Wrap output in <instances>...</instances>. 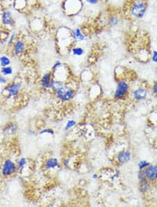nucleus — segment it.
Returning a JSON list of instances; mask_svg holds the SVG:
<instances>
[{
	"label": "nucleus",
	"mask_w": 157,
	"mask_h": 207,
	"mask_svg": "<svg viewBox=\"0 0 157 207\" xmlns=\"http://www.w3.org/2000/svg\"><path fill=\"white\" fill-rule=\"evenodd\" d=\"M147 9V0H127L124 12L131 20H138L144 17Z\"/></svg>",
	"instance_id": "nucleus-1"
},
{
	"label": "nucleus",
	"mask_w": 157,
	"mask_h": 207,
	"mask_svg": "<svg viewBox=\"0 0 157 207\" xmlns=\"http://www.w3.org/2000/svg\"><path fill=\"white\" fill-rule=\"evenodd\" d=\"M57 97L62 101H69L71 100L74 96V89L72 87L64 84L56 92Z\"/></svg>",
	"instance_id": "nucleus-2"
},
{
	"label": "nucleus",
	"mask_w": 157,
	"mask_h": 207,
	"mask_svg": "<svg viewBox=\"0 0 157 207\" xmlns=\"http://www.w3.org/2000/svg\"><path fill=\"white\" fill-rule=\"evenodd\" d=\"M17 170V165L15 164V163L11 160L7 159L5 160L2 166L1 174L5 177L11 176L15 173Z\"/></svg>",
	"instance_id": "nucleus-3"
},
{
	"label": "nucleus",
	"mask_w": 157,
	"mask_h": 207,
	"mask_svg": "<svg viewBox=\"0 0 157 207\" xmlns=\"http://www.w3.org/2000/svg\"><path fill=\"white\" fill-rule=\"evenodd\" d=\"M22 88V84L20 82H15L10 83L6 87H4V91L7 93V96L9 98L15 97L18 96L20 93Z\"/></svg>",
	"instance_id": "nucleus-4"
},
{
	"label": "nucleus",
	"mask_w": 157,
	"mask_h": 207,
	"mask_svg": "<svg viewBox=\"0 0 157 207\" xmlns=\"http://www.w3.org/2000/svg\"><path fill=\"white\" fill-rule=\"evenodd\" d=\"M129 84L124 80L120 81L117 84V89L115 92V97L117 99H121L126 96L128 92Z\"/></svg>",
	"instance_id": "nucleus-5"
},
{
	"label": "nucleus",
	"mask_w": 157,
	"mask_h": 207,
	"mask_svg": "<svg viewBox=\"0 0 157 207\" xmlns=\"http://www.w3.org/2000/svg\"><path fill=\"white\" fill-rule=\"evenodd\" d=\"M1 20L2 24L6 27H13L15 23L12 13L9 10L4 11H3V13H2Z\"/></svg>",
	"instance_id": "nucleus-6"
},
{
	"label": "nucleus",
	"mask_w": 157,
	"mask_h": 207,
	"mask_svg": "<svg viewBox=\"0 0 157 207\" xmlns=\"http://www.w3.org/2000/svg\"><path fill=\"white\" fill-rule=\"evenodd\" d=\"M13 45V53L16 56L21 55L26 49L25 43L21 39H16Z\"/></svg>",
	"instance_id": "nucleus-7"
},
{
	"label": "nucleus",
	"mask_w": 157,
	"mask_h": 207,
	"mask_svg": "<svg viewBox=\"0 0 157 207\" xmlns=\"http://www.w3.org/2000/svg\"><path fill=\"white\" fill-rule=\"evenodd\" d=\"M145 179L150 181H155L157 179V165H150L144 171Z\"/></svg>",
	"instance_id": "nucleus-8"
},
{
	"label": "nucleus",
	"mask_w": 157,
	"mask_h": 207,
	"mask_svg": "<svg viewBox=\"0 0 157 207\" xmlns=\"http://www.w3.org/2000/svg\"><path fill=\"white\" fill-rule=\"evenodd\" d=\"M53 73L48 72L45 73L43 77L40 79V86L43 89H50V83L53 80Z\"/></svg>",
	"instance_id": "nucleus-9"
},
{
	"label": "nucleus",
	"mask_w": 157,
	"mask_h": 207,
	"mask_svg": "<svg viewBox=\"0 0 157 207\" xmlns=\"http://www.w3.org/2000/svg\"><path fill=\"white\" fill-rule=\"evenodd\" d=\"M71 39L75 42L83 41L85 39V35L80 28H75L71 32Z\"/></svg>",
	"instance_id": "nucleus-10"
},
{
	"label": "nucleus",
	"mask_w": 157,
	"mask_h": 207,
	"mask_svg": "<svg viewBox=\"0 0 157 207\" xmlns=\"http://www.w3.org/2000/svg\"><path fill=\"white\" fill-rule=\"evenodd\" d=\"M18 130V127L16 125L13 123V122H10L8 124H6L4 128V133L7 135H15Z\"/></svg>",
	"instance_id": "nucleus-11"
},
{
	"label": "nucleus",
	"mask_w": 157,
	"mask_h": 207,
	"mask_svg": "<svg viewBox=\"0 0 157 207\" xmlns=\"http://www.w3.org/2000/svg\"><path fill=\"white\" fill-rule=\"evenodd\" d=\"M45 167L47 170H53L57 167H59V163L55 158H50L48 159L45 163Z\"/></svg>",
	"instance_id": "nucleus-12"
},
{
	"label": "nucleus",
	"mask_w": 157,
	"mask_h": 207,
	"mask_svg": "<svg viewBox=\"0 0 157 207\" xmlns=\"http://www.w3.org/2000/svg\"><path fill=\"white\" fill-rule=\"evenodd\" d=\"M131 158V154L128 151H121L117 155V159L121 163H125Z\"/></svg>",
	"instance_id": "nucleus-13"
},
{
	"label": "nucleus",
	"mask_w": 157,
	"mask_h": 207,
	"mask_svg": "<svg viewBox=\"0 0 157 207\" xmlns=\"http://www.w3.org/2000/svg\"><path fill=\"white\" fill-rule=\"evenodd\" d=\"M147 91L142 88L138 89L134 92V96L135 98V99H136L138 100L145 99V98L147 97Z\"/></svg>",
	"instance_id": "nucleus-14"
},
{
	"label": "nucleus",
	"mask_w": 157,
	"mask_h": 207,
	"mask_svg": "<svg viewBox=\"0 0 157 207\" xmlns=\"http://www.w3.org/2000/svg\"><path fill=\"white\" fill-rule=\"evenodd\" d=\"M64 85V82L62 81L58 80H55V79H53L52 82L50 83V89H52L54 91H57L59 89H60L62 87H63Z\"/></svg>",
	"instance_id": "nucleus-15"
},
{
	"label": "nucleus",
	"mask_w": 157,
	"mask_h": 207,
	"mask_svg": "<svg viewBox=\"0 0 157 207\" xmlns=\"http://www.w3.org/2000/svg\"><path fill=\"white\" fill-rule=\"evenodd\" d=\"M120 22V18H119L117 15H112L108 18L107 20L108 26L109 27H113L117 25Z\"/></svg>",
	"instance_id": "nucleus-16"
},
{
	"label": "nucleus",
	"mask_w": 157,
	"mask_h": 207,
	"mask_svg": "<svg viewBox=\"0 0 157 207\" xmlns=\"http://www.w3.org/2000/svg\"><path fill=\"white\" fill-rule=\"evenodd\" d=\"M11 64V59L6 55L0 57V65L1 66H8Z\"/></svg>",
	"instance_id": "nucleus-17"
},
{
	"label": "nucleus",
	"mask_w": 157,
	"mask_h": 207,
	"mask_svg": "<svg viewBox=\"0 0 157 207\" xmlns=\"http://www.w3.org/2000/svg\"><path fill=\"white\" fill-rule=\"evenodd\" d=\"M13 69L11 66H4L2 67L1 69V73L4 76H9L13 74Z\"/></svg>",
	"instance_id": "nucleus-18"
},
{
	"label": "nucleus",
	"mask_w": 157,
	"mask_h": 207,
	"mask_svg": "<svg viewBox=\"0 0 157 207\" xmlns=\"http://www.w3.org/2000/svg\"><path fill=\"white\" fill-rule=\"evenodd\" d=\"M71 52H72V54H74L75 56H77V57H80V56H82L83 54L85 53V51H84V49L82 48L81 47H74L71 49Z\"/></svg>",
	"instance_id": "nucleus-19"
},
{
	"label": "nucleus",
	"mask_w": 157,
	"mask_h": 207,
	"mask_svg": "<svg viewBox=\"0 0 157 207\" xmlns=\"http://www.w3.org/2000/svg\"><path fill=\"white\" fill-rule=\"evenodd\" d=\"M140 189L142 192H146L149 189H150V186H149L147 182L146 181L145 179H143L142 181H140Z\"/></svg>",
	"instance_id": "nucleus-20"
},
{
	"label": "nucleus",
	"mask_w": 157,
	"mask_h": 207,
	"mask_svg": "<svg viewBox=\"0 0 157 207\" xmlns=\"http://www.w3.org/2000/svg\"><path fill=\"white\" fill-rule=\"evenodd\" d=\"M27 164V160L25 158H21L18 160V161L17 163V169L18 170H23V169L25 167V165Z\"/></svg>",
	"instance_id": "nucleus-21"
},
{
	"label": "nucleus",
	"mask_w": 157,
	"mask_h": 207,
	"mask_svg": "<svg viewBox=\"0 0 157 207\" xmlns=\"http://www.w3.org/2000/svg\"><path fill=\"white\" fill-rule=\"evenodd\" d=\"M16 40V34L15 32H13V33L10 35V36L9 38V39H8V41H7V44L8 45H12L14 42Z\"/></svg>",
	"instance_id": "nucleus-22"
},
{
	"label": "nucleus",
	"mask_w": 157,
	"mask_h": 207,
	"mask_svg": "<svg viewBox=\"0 0 157 207\" xmlns=\"http://www.w3.org/2000/svg\"><path fill=\"white\" fill-rule=\"evenodd\" d=\"M40 135H44V134H48V135H53L55 134V131L52 129H43L41 131H40Z\"/></svg>",
	"instance_id": "nucleus-23"
},
{
	"label": "nucleus",
	"mask_w": 157,
	"mask_h": 207,
	"mask_svg": "<svg viewBox=\"0 0 157 207\" xmlns=\"http://www.w3.org/2000/svg\"><path fill=\"white\" fill-rule=\"evenodd\" d=\"M62 66V64L60 61H56L55 63L53 64V66L52 67V71L53 72H56L59 69H60Z\"/></svg>",
	"instance_id": "nucleus-24"
},
{
	"label": "nucleus",
	"mask_w": 157,
	"mask_h": 207,
	"mask_svg": "<svg viewBox=\"0 0 157 207\" xmlns=\"http://www.w3.org/2000/svg\"><path fill=\"white\" fill-rule=\"evenodd\" d=\"M76 124V121L74 120H69L67 122L66 126H65V130H68L72 127H74Z\"/></svg>",
	"instance_id": "nucleus-25"
},
{
	"label": "nucleus",
	"mask_w": 157,
	"mask_h": 207,
	"mask_svg": "<svg viewBox=\"0 0 157 207\" xmlns=\"http://www.w3.org/2000/svg\"><path fill=\"white\" fill-rule=\"evenodd\" d=\"M148 166H150V163L147 161H145V160L140 161V163H138V167L140 169V170H142L143 169L147 167Z\"/></svg>",
	"instance_id": "nucleus-26"
},
{
	"label": "nucleus",
	"mask_w": 157,
	"mask_h": 207,
	"mask_svg": "<svg viewBox=\"0 0 157 207\" xmlns=\"http://www.w3.org/2000/svg\"><path fill=\"white\" fill-rule=\"evenodd\" d=\"M7 82L6 78L4 77V75H2V73H0V84H5Z\"/></svg>",
	"instance_id": "nucleus-27"
},
{
	"label": "nucleus",
	"mask_w": 157,
	"mask_h": 207,
	"mask_svg": "<svg viewBox=\"0 0 157 207\" xmlns=\"http://www.w3.org/2000/svg\"><path fill=\"white\" fill-rule=\"evenodd\" d=\"M138 179H140V181H142V180H143V179H145V174L142 170H140L138 172Z\"/></svg>",
	"instance_id": "nucleus-28"
},
{
	"label": "nucleus",
	"mask_w": 157,
	"mask_h": 207,
	"mask_svg": "<svg viewBox=\"0 0 157 207\" xmlns=\"http://www.w3.org/2000/svg\"><path fill=\"white\" fill-rule=\"evenodd\" d=\"M151 59H152L153 62L154 63H157V51H154L152 53V57H151Z\"/></svg>",
	"instance_id": "nucleus-29"
},
{
	"label": "nucleus",
	"mask_w": 157,
	"mask_h": 207,
	"mask_svg": "<svg viewBox=\"0 0 157 207\" xmlns=\"http://www.w3.org/2000/svg\"><path fill=\"white\" fill-rule=\"evenodd\" d=\"M86 2H87L89 4H91V5H94L98 3L99 0H85Z\"/></svg>",
	"instance_id": "nucleus-30"
},
{
	"label": "nucleus",
	"mask_w": 157,
	"mask_h": 207,
	"mask_svg": "<svg viewBox=\"0 0 157 207\" xmlns=\"http://www.w3.org/2000/svg\"><path fill=\"white\" fill-rule=\"evenodd\" d=\"M153 92L154 94H157V81L154 84L153 87Z\"/></svg>",
	"instance_id": "nucleus-31"
},
{
	"label": "nucleus",
	"mask_w": 157,
	"mask_h": 207,
	"mask_svg": "<svg viewBox=\"0 0 157 207\" xmlns=\"http://www.w3.org/2000/svg\"><path fill=\"white\" fill-rule=\"evenodd\" d=\"M97 177H98V175H97V174H94V175L92 176V178L94 179H97Z\"/></svg>",
	"instance_id": "nucleus-32"
}]
</instances>
